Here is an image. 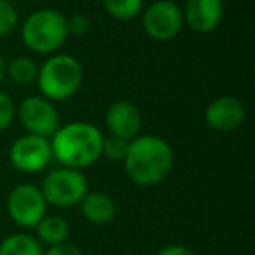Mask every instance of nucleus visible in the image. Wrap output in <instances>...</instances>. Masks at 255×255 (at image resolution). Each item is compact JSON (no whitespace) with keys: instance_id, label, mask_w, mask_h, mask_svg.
I'll return each instance as SVG.
<instances>
[{"instance_id":"nucleus-10","label":"nucleus","mask_w":255,"mask_h":255,"mask_svg":"<svg viewBox=\"0 0 255 255\" xmlns=\"http://www.w3.org/2000/svg\"><path fill=\"white\" fill-rule=\"evenodd\" d=\"M245 114L247 110L240 98L233 95H222L208 103L205 114H203V119H205L206 126L213 131L231 133L243 124Z\"/></svg>"},{"instance_id":"nucleus-1","label":"nucleus","mask_w":255,"mask_h":255,"mask_svg":"<svg viewBox=\"0 0 255 255\" xmlns=\"http://www.w3.org/2000/svg\"><path fill=\"white\" fill-rule=\"evenodd\" d=\"M175 164L173 147L157 135H138L129 140L123 166L128 178L142 187L157 185L171 173Z\"/></svg>"},{"instance_id":"nucleus-14","label":"nucleus","mask_w":255,"mask_h":255,"mask_svg":"<svg viewBox=\"0 0 255 255\" xmlns=\"http://www.w3.org/2000/svg\"><path fill=\"white\" fill-rule=\"evenodd\" d=\"M37 240L40 245L54 247V245L67 243L68 234H70V226L68 222L60 215H46L39 224L35 226Z\"/></svg>"},{"instance_id":"nucleus-18","label":"nucleus","mask_w":255,"mask_h":255,"mask_svg":"<svg viewBox=\"0 0 255 255\" xmlns=\"http://www.w3.org/2000/svg\"><path fill=\"white\" fill-rule=\"evenodd\" d=\"M128 140L117 138V136H103V145H102V156L107 157L110 161H119L123 163L124 156H126L128 150Z\"/></svg>"},{"instance_id":"nucleus-17","label":"nucleus","mask_w":255,"mask_h":255,"mask_svg":"<svg viewBox=\"0 0 255 255\" xmlns=\"http://www.w3.org/2000/svg\"><path fill=\"white\" fill-rule=\"evenodd\" d=\"M105 12L114 19L129 21L142 14L143 0H102Z\"/></svg>"},{"instance_id":"nucleus-11","label":"nucleus","mask_w":255,"mask_h":255,"mask_svg":"<svg viewBox=\"0 0 255 255\" xmlns=\"http://www.w3.org/2000/svg\"><path fill=\"white\" fill-rule=\"evenodd\" d=\"M105 124L112 136L123 140H133L142 129V112L135 103L128 100H117L110 103L105 112Z\"/></svg>"},{"instance_id":"nucleus-16","label":"nucleus","mask_w":255,"mask_h":255,"mask_svg":"<svg viewBox=\"0 0 255 255\" xmlns=\"http://www.w3.org/2000/svg\"><path fill=\"white\" fill-rule=\"evenodd\" d=\"M39 65L28 56H18L7 61V79L18 86H30L37 81Z\"/></svg>"},{"instance_id":"nucleus-22","label":"nucleus","mask_w":255,"mask_h":255,"mask_svg":"<svg viewBox=\"0 0 255 255\" xmlns=\"http://www.w3.org/2000/svg\"><path fill=\"white\" fill-rule=\"evenodd\" d=\"M44 255H82V252L72 243H61L49 247L44 252Z\"/></svg>"},{"instance_id":"nucleus-2","label":"nucleus","mask_w":255,"mask_h":255,"mask_svg":"<svg viewBox=\"0 0 255 255\" xmlns=\"http://www.w3.org/2000/svg\"><path fill=\"white\" fill-rule=\"evenodd\" d=\"M53 159L72 170H86L102 157L103 135L98 128L86 121L61 124L49 138Z\"/></svg>"},{"instance_id":"nucleus-25","label":"nucleus","mask_w":255,"mask_h":255,"mask_svg":"<svg viewBox=\"0 0 255 255\" xmlns=\"http://www.w3.org/2000/svg\"><path fill=\"white\" fill-rule=\"evenodd\" d=\"M9 2H12V0H9Z\"/></svg>"},{"instance_id":"nucleus-7","label":"nucleus","mask_w":255,"mask_h":255,"mask_svg":"<svg viewBox=\"0 0 255 255\" xmlns=\"http://www.w3.org/2000/svg\"><path fill=\"white\" fill-rule=\"evenodd\" d=\"M53 161V149L49 138L37 135H23L9 147V163L14 170L26 175L40 173Z\"/></svg>"},{"instance_id":"nucleus-24","label":"nucleus","mask_w":255,"mask_h":255,"mask_svg":"<svg viewBox=\"0 0 255 255\" xmlns=\"http://www.w3.org/2000/svg\"><path fill=\"white\" fill-rule=\"evenodd\" d=\"M5 79H7V61L0 54V84H2Z\"/></svg>"},{"instance_id":"nucleus-13","label":"nucleus","mask_w":255,"mask_h":255,"mask_svg":"<svg viewBox=\"0 0 255 255\" xmlns=\"http://www.w3.org/2000/svg\"><path fill=\"white\" fill-rule=\"evenodd\" d=\"M81 213L88 222L95 226H105L112 222L117 213L116 201L109 194L100 191H88L86 196L79 203Z\"/></svg>"},{"instance_id":"nucleus-5","label":"nucleus","mask_w":255,"mask_h":255,"mask_svg":"<svg viewBox=\"0 0 255 255\" xmlns=\"http://www.w3.org/2000/svg\"><path fill=\"white\" fill-rule=\"evenodd\" d=\"M40 191H42L47 206L51 205L56 208H72L81 203V199L89 191V184L81 170L60 166L46 175L42 185H40Z\"/></svg>"},{"instance_id":"nucleus-4","label":"nucleus","mask_w":255,"mask_h":255,"mask_svg":"<svg viewBox=\"0 0 255 255\" xmlns=\"http://www.w3.org/2000/svg\"><path fill=\"white\" fill-rule=\"evenodd\" d=\"M84 79L82 65L70 54H51L39 67L37 86L49 102H65L79 91Z\"/></svg>"},{"instance_id":"nucleus-21","label":"nucleus","mask_w":255,"mask_h":255,"mask_svg":"<svg viewBox=\"0 0 255 255\" xmlns=\"http://www.w3.org/2000/svg\"><path fill=\"white\" fill-rule=\"evenodd\" d=\"M67 28L68 35H84L89 32V19L84 14H74L67 18Z\"/></svg>"},{"instance_id":"nucleus-8","label":"nucleus","mask_w":255,"mask_h":255,"mask_svg":"<svg viewBox=\"0 0 255 255\" xmlns=\"http://www.w3.org/2000/svg\"><path fill=\"white\" fill-rule=\"evenodd\" d=\"M7 213L19 227H35L47 215V203L40 187L33 184L16 185L7 196Z\"/></svg>"},{"instance_id":"nucleus-20","label":"nucleus","mask_w":255,"mask_h":255,"mask_svg":"<svg viewBox=\"0 0 255 255\" xmlns=\"http://www.w3.org/2000/svg\"><path fill=\"white\" fill-rule=\"evenodd\" d=\"M16 119V105L12 98L5 91L0 89V131H5L11 128Z\"/></svg>"},{"instance_id":"nucleus-15","label":"nucleus","mask_w":255,"mask_h":255,"mask_svg":"<svg viewBox=\"0 0 255 255\" xmlns=\"http://www.w3.org/2000/svg\"><path fill=\"white\" fill-rule=\"evenodd\" d=\"M0 255H44V248L32 234L14 233L0 243Z\"/></svg>"},{"instance_id":"nucleus-6","label":"nucleus","mask_w":255,"mask_h":255,"mask_svg":"<svg viewBox=\"0 0 255 255\" xmlns=\"http://www.w3.org/2000/svg\"><path fill=\"white\" fill-rule=\"evenodd\" d=\"M142 12L143 32L156 42H170L185 26L182 7L171 0H156Z\"/></svg>"},{"instance_id":"nucleus-3","label":"nucleus","mask_w":255,"mask_h":255,"mask_svg":"<svg viewBox=\"0 0 255 255\" xmlns=\"http://www.w3.org/2000/svg\"><path fill=\"white\" fill-rule=\"evenodd\" d=\"M68 39L67 16L53 7L33 11L21 23V40L35 54H54Z\"/></svg>"},{"instance_id":"nucleus-19","label":"nucleus","mask_w":255,"mask_h":255,"mask_svg":"<svg viewBox=\"0 0 255 255\" xmlns=\"http://www.w3.org/2000/svg\"><path fill=\"white\" fill-rule=\"evenodd\" d=\"M18 26V12L9 0H0V39L7 37Z\"/></svg>"},{"instance_id":"nucleus-9","label":"nucleus","mask_w":255,"mask_h":255,"mask_svg":"<svg viewBox=\"0 0 255 255\" xmlns=\"http://www.w3.org/2000/svg\"><path fill=\"white\" fill-rule=\"evenodd\" d=\"M21 126L28 135H37L42 138H51L61 126L60 114L53 102L44 96H28L16 109Z\"/></svg>"},{"instance_id":"nucleus-12","label":"nucleus","mask_w":255,"mask_h":255,"mask_svg":"<svg viewBox=\"0 0 255 255\" xmlns=\"http://www.w3.org/2000/svg\"><path fill=\"white\" fill-rule=\"evenodd\" d=\"M224 11V0H185L184 25L196 33H210L222 23Z\"/></svg>"},{"instance_id":"nucleus-23","label":"nucleus","mask_w":255,"mask_h":255,"mask_svg":"<svg viewBox=\"0 0 255 255\" xmlns=\"http://www.w3.org/2000/svg\"><path fill=\"white\" fill-rule=\"evenodd\" d=\"M157 255H198L194 250H191L189 247L184 245H168L163 250L157 252Z\"/></svg>"}]
</instances>
